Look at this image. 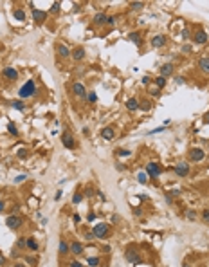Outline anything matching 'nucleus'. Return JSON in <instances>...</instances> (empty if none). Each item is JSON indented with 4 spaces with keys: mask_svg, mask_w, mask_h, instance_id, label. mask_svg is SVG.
<instances>
[{
    "mask_svg": "<svg viewBox=\"0 0 209 267\" xmlns=\"http://www.w3.org/2000/svg\"><path fill=\"white\" fill-rule=\"evenodd\" d=\"M34 94H36V83H34V79H27V81L20 87V90H18L20 99L31 98V96H34Z\"/></svg>",
    "mask_w": 209,
    "mask_h": 267,
    "instance_id": "f257e3e1",
    "label": "nucleus"
},
{
    "mask_svg": "<svg viewBox=\"0 0 209 267\" xmlns=\"http://www.w3.org/2000/svg\"><path fill=\"white\" fill-rule=\"evenodd\" d=\"M124 258H126L130 264H134V265H139V264H143V258H141V255H139L135 249H128V251L124 253Z\"/></svg>",
    "mask_w": 209,
    "mask_h": 267,
    "instance_id": "f03ea898",
    "label": "nucleus"
},
{
    "mask_svg": "<svg viewBox=\"0 0 209 267\" xmlns=\"http://www.w3.org/2000/svg\"><path fill=\"white\" fill-rule=\"evenodd\" d=\"M61 144H63L65 148H69V150L76 148V139L72 137L70 132H63V134H61Z\"/></svg>",
    "mask_w": 209,
    "mask_h": 267,
    "instance_id": "7ed1b4c3",
    "label": "nucleus"
},
{
    "mask_svg": "<svg viewBox=\"0 0 209 267\" xmlns=\"http://www.w3.org/2000/svg\"><path fill=\"white\" fill-rule=\"evenodd\" d=\"M161 172H162V166L161 164H157V163H148V166H146V175H150V177H159L161 175Z\"/></svg>",
    "mask_w": 209,
    "mask_h": 267,
    "instance_id": "20e7f679",
    "label": "nucleus"
},
{
    "mask_svg": "<svg viewBox=\"0 0 209 267\" xmlns=\"http://www.w3.org/2000/svg\"><path fill=\"white\" fill-rule=\"evenodd\" d=\"M5 226H7L9 229H18V228L22 226V219H20L18 215H9V217L5 219Z\"/></svg>",
    "mask_w": 209,
    "mask_h": 267,
    "instance_id": "39448f33",
    "label": "nucleus"
},
{
    "mask_svg": "<svg viewBox=\"0 0 209 267\" xmlns=\"http://www.w3.org/2000/svg\"><path fill=\"white\" fill-rule=\"evenodd\" d=\"M92 233H94L96 238H105L108 235V224H96Z\"/></svg>",
    "mask_w": 209,
    "mask_h": 267,
    "instance_id": "423d86ee",
    "label": "nucleus"
},
{
    "mask_svg": "<svg viewBox=\"0 0 209 267\" xmlns=\"http://www.w3.org/2000/svg\"><path fill=\"white\" fill-rule=\"evenodd\" d=\"M204 157H206V152H204V150H200V148L189 150V159H191L193 163H198V161H202Z\"/></svg>",
    "mask_w": 209,
    "mask_h": 267,
    "instance_id": "0eeeda50",
    "label": "nucleus"
},
{
    "mask_svg": "<svg viewBox=\"0 0 209 267\" xmlns=\"http://www.w3.org/2000/svg\"><path fill=\"white\" fill-rule=\"evenodd\" d=\"M173 172H175L179 177H186V175L189 173V164H188V163H179V164L173 168Z\"/></svg>",
    "mask_w": 209,
    "mask_h": 267,
    "instance_id": "6e6552de",
    "label": "nucleus"
},
{
    "mask_svg": "<svg viewBox=\"0 0 209 267\" xmlns=\"http://www.w3.org/2000/svg\"><path fill=\"white\" fill-rule=\"evenodd\" d=\"M2 76L7 78V79H11V81H14V79H18V70H14L13 67H5L2 70Z\"/></svg>",
    "mask_w": 209,
    "mask_h": 267,
    "instance_id": "1a4fd4ad",
    "label": "nucleus"
},
{
    "mask_svg": "<svg viewBox=\"0 0 209 267\" xmlns=\"http://www.w3.org/2000/svg\"><path fill=\"white\" fill-rule=\"evenodd\" d=\"M72 92H74L78 98H85V96H87V90H85L83 83H79V81H76V83L72 85Z\"/></svg>",
    "mask_w": 209,
    "mask_h": 267,
    "instance_id": "9d476101",
    "label": "nucleus"
},
{
    "mask_svg": "<svg viewBox=\"0 0 209 267\" xmlns=\"http://www.w3.org/2000/svg\"><path fill=\"white\" fill-rule=\"evenodd\" d=\"M101 137L106 139V141H112V139L115 137V130H114L112 126H105V128L101 130Z\"/></svg>",
    "mask_w": 209,
    "mask_h": 267,
    "instance_id": "9b49d317",
    "label": "nucleus"
},
{
    "mask_svg": "<svg viewBox=\"0 0 209 267\" xmlns=\"http://www.w3.org/2000/svg\"><path fill=\"white\" fill-rule=\"evenodd\" d=\"M32 18L36 23H41L47 18V11H40V9H32Z\"/></svg>",
    "mask_w": 209,
    "mask_h": 267,
    "instance_id": "f8f14e48",
    "label": "nucleus"
},
{
    "mask_svg": "<svg viewBox=\"0 0 209 267\" xmlns=\"http://www.w3.org/2000/svg\"><path fill=\"white\" fill-rule=\"evenodd\" d=\"M106 20H108V14L106 13H96L94 18H92V22L96 25H103V23H106Z\"/></svg>",
    "mask_w": 209,
    "mask_h": 267,
    "instance_id": "ddd939ff",
    "label": "nucleus"
},
{
    "mask_svg": "<svg viewBox=\"0 0 209 267\" xmlns=\"http://www.w3.org/2000/svg\"><path fill=\"white\" fill-rule=\"evenodd\" d=\"M195 43H198V45H204L206 42H207V33L206 31H197V34H195Z\"/></svg>",
    "mask_w": 209,
    "mask_h": 267,
    "instance_id": "4468645a",
    "label": "nucleus"
},
{
    "mask_svg": "<svg viewBox=\"0 0 209 267\" xmlns=\"http://www.w3.org/2000/svg\"><path fill=\"white\" fill-rule=\"evenodd\" d=\"M152 45H153V47H164V45H166V36H162V34L153 36V38H152Z\"/></svg>",
    "mask_w": 209,
    "mask_h": 267,
    "instance_id": "2eb2a0df",
    "label": "nucleus"
},
{
    "mask_svg": "<svg viewBox=\"0 0 209 267\" xmlns=\"http://www.w3.org/2000/svg\"><path fill=\"white\" fill-rule=\"evenodd\" d=\"M171 74H173V65H171V63L161 65V76H162V78H168V76H171Z\"/></svg>",
    "mask_w": 209,
    "mask_h": 267,
    "instance_id": "dca6fc26",
    "label": "nucleus"
},
{
    "mask_svg": "<svg viewBox=\"0 0 209 267\" xmlns=\"http://www.w3.org/2000/svg\"><path fill=\"white\" fill-rule=\"evenodd\" d=\"M126 108H128L130 112L139 110V99H137V98H130V99H126Z\"/></svg>",
    "mask_w": 209,
    "mask_h": 267,
    "instance_id": "f3484780",
    "label": "nucleus"
},
{
    "mask_svg": "<svg viewBox=\"0 0 209 267\" xmlns=\"http://www.w3.org/2000/svg\"><path fill=\"white\" fill-rule=\"evenodd\" d=\"M72 58L76 60V61H79V60H83L85 58V49L83 47H76V49H72Z\"/></svg>",
    "mask_w": 209,
    "mask_h": 267,
    "instance_id": "a211bd4d",
    "label": "nucleus"
},
{
    "mask_svg": "<svg viewBox=\"0 0 209 267\" xmlns=\"http://www.w3.org/2000/svg\"><path fill=\"white\" fill-rule=\"evenodd\" d=\"M198 67H200L202 72L209 74V58H200V60H198Z\"/></svg>",
    "mask_w": 209,
    "mask_h": 267,
    "instance_id": "6ab92c4d",
    "label": "nucleus"
},
{
    "mask_svg": "<svg viewBox=\"0 0 209 267\" xmlns=\"http://www.w3.org/2000/svg\"><path fill=\"white\" fill-rule=\"evenodd\" d=\"M128 38H130V40H132L137 47H141V45H143V40H141V34H139V33H130V34H128Z\"/></svg>",
    "mask_w": 209,
    "mask_h": 267,
    "instance_id": "aec40b11",
    "label": "nucleus"
},
{
    "mask_svg": "<svg viewBox=\"0 0 209 267\" xmlns=\"http://www.w3.org/2000/svg\"><path fill=\"white\" fill-rule=\"evenodd\" d=\"M58 54H60L61 58H69V56H70V51L67 49V45L60 43V45H58Z\"/></svg>",
    "mask_w": 209,
    "mask_h": 267,
    "instance_id": "412c9836",
    "label": "nucleus"
},
{
    "mask_svg": "<svg viewBox=\"0 0 209 267\" xmlns=\"http://www.w3.org/2000/svg\"><path fill=\"white\" fill-rule=\"evenodd\" d=\"M70 253H74V255H81V253H83V246H81L79 242H72V244H70Z\"/></svg>",
    "mask_w": 209,
    "mask_h": 267,
    "instance_id": "4be33fe9",
    "label": "nucleus"
},
{
    "mask_svg": "<svg viewBox=\"0 0 209 267\" xmlns=\"http://www.w3.org/2000/svg\"><path fill=\"white\" fill-rule=\"evenodd\" d=\"M11 107L13 108H16V110H25V105H23V101L22 99H14V101H11Z\"/></svg>",
    "mask_w": 209,
    "mask_h": 267,
    "instance_id": "5701e85b",
    "label": "nucleus"
},
{
    "mask_svg": "<svg viewBox=\"0 0 209 267\" xmlns=\"http://www.w3.org/2000/svg\"><path fill=\"white\" fill-rule=\"evenodd\" d=\"M13 16H14L18 22H23V20H25V13H23L22 9H14V11H13Z\"/></svg>",
    "mask_w": 209,
    "mask_h": 267,
    "instance_id": "b1692460",
    "label": "nucleus"
},
{
    "mask_svg": "<svg viewBox=\"0 0 209 267\" xmlns=\"http://www.w3.org/2000/svg\"><path fill=\"white\" fill-rule=\"evenodd\" d=\"M58 249H60V253H61V255H67V253L70 251V246H69L67 242H63V240H61V242H60V246H58Z\"/></svg>",
    "mask_w": 209,
    "mask_h": 267,
    "instance_id": "393cba45",
    "label": "nucleus"
},
{
    "mask_svg": "<svg viewBox=\"0 0 209 267\" xmlns=\"http://www.w3.org/2000/svg\"><path fill=\"white\" fill-rule=\"evenodd\" d=\"M166 83H168V79H166V78H162V76L155 78V85H157V88H164V87H166Z\"/></svg>",
    "mask_w": 209,
    "mask_h": 267,
    "instance_id": "a878e982",
    "label": "nucleus"
},
{
    "mask_svg": "<svg viewBox=\"0 0 209 267\" xmlns=\"http://www.w3.org/2000/svg\"><path fill=\"white\" fill-rule=\"evenodd\" d=\"M27 247H29L31 251H38V242H36L34 238H27Z\"/></svg>",
    "mask_w": 209,
    "mask_h": 267,
    "instance_id": "bb28decb",
    "label": "nucleus"
},
{
    "mask_svg": "<svg viewBox=\"0 0 209 267\" xmlns=\"http://www.w3.org/2000/svg\"><path fill=\"white\" fill-rule=\"evenodd\" d=\"M85 98H87V101H88V103H96V101H97V96H96V92H94V90L87 92V96H85Z\"/></svg>",
    "mask_w": 209,
    "mask_h": 267,
    "instance_id": "cd10ccee",
    "label": "nucleus"
},
{
    "mask_svg": "<svg viewBox=\"0 0 209 267\" xmlns=\"http://www.w3.org/2000/svg\"><path fill=\"white\" fill-rule=\"evenodd\" d=\"M139 108L144 110V112H148V110H152V103L150 101H143V103H139Z\"/></svg>",
    "mask_w": 209,
    "mask_h": 267,
    "instance_id": "c85d7f7f",
    "label": "nucleus"
},
{
    "mask_svg": "<svg viewBox=\"0 0 209 267\" xmlns=\"http://www.w3.org/2000/svg\"><path fill=\"white\" fill-rule=\"evenodd\" d=\"M130 154H132V152H130V150H124V148H117V150H115V155H121V157H128Z\"/></svg>",
    "mask_w": 209,
    "mask_h": 267,
    "instance_id": "c756f323",
    "label": "nucleus"
},
{
    "mask_svg": "<svg viewBox=\"0 0 209 267\" xmlns=\"http://www.w3.org/2000/svg\"><path fill=\"white\" fill-rule=\"evenodd\" d=\"M7 130H9L13 135H18V128L14 126V123H7Z\"/></svg>",
    "mask_w": 209,
    "mask_h": 267,
    "instance_id": "7c9ffc66",
    "label": "nucleus"
},
{
    "mask_svg": "<svg viewBox=\"0 0 209 267\" xmlns=\"http://www.w3.org/2000/svg\"><path fill=\"white\" fill-rule=\"evenodd\" d=\"M130 7H132V9H135V11H139V9H143V7H144V4H143V2H132V4H130Z\"/></svg>",
    "mask_w": 209,
    "mask_h": 267,
    "instance_id": "2f4dec72",
    "label": "nucleus"
},
{
    "mask_svg": "<svg viewBox=\"0 0 209 267\" xmlns=\"http://www.w3.org/2000/svg\"><path fill=\"white\" fill-rule=\"evenodd\" d=\"M184 215H186V219H189V220H195V219H197V213H195L193 210H188Z\"/></svg>",
    "mask_w": 209,
    "mask_h": 267,
    "instance_id": "473e14b6",
    "label": "nucleus"
},
{
    "mask_svg": "<svg viewBox=\"0 0 209 267\" xmlns=\"http://www.w3.org/2000/svg\"><path fill=\"white\" fill-rule=\"evenodd\" d=\"M137 181H139L141 184H146V182H148V175H146V173H139V177H137Z\"/></svg>",
    "mask_w": 209,
    "mask_h": 267,
    "instance_id": "72a5a7b5",
    "label": "nucleus"
},
{
    "mask_svg": "<svg viewBox=\"0 0 209 267\" xmlns=\"http://www.w3.org/2000/svg\"><path fill=\"white\" fill-rule=\"evenodd\" d=\"M88 265H90V267H96V265H99V258H96V256H92V258H88Z\"/></svg>",
    "mask_w": 209,
    "mask_h": 267,
    "instance_id": "f704fd0d",
    "label": "nucleus"
},
{
    "mask_svg": "<svg viewBox=\"0 0 209 267\" xmlns=\"http://www.w3.org/2000/svg\"><path fill=\"white\" fill-rule=\"evenodd\" d=\"M51 13H54V14H58V13H60V2H54V4H52Z\"/></svg>",
    "mask_w": 209,
    "mask_h": 267,
    "instance_id": "c9c22d12",
    "label": "nucleus"
},
{
    "mask_svg": "<svg viewBox=\"0 0 209 267\" xmlns=\"http://www.w3.org/2000/svg\"><path fill=\"white\" fill-rule=\"evenodd\" d=\"M16 155H18L20 159H25V157H27V150H25V148H20V150L16 152Z\"/></svg>",
    "mask_w": 209,
    "mask_h": 267,
    "instance_id": "e433bc0d",
    "label": "nucleus"
},
{
    "mask_svg": "<svg viewBox=\"0 0 209 267\" xmlns=\"http://www.w3.org/2000/svg\"><path fill=\"white\" fill-rule=\"evenodd\" d=\"M81 199H83V195H81V193L72 195V202H74V204H79V202H81Z\"/></svg>",
    "mask_w": 209,
    "mask_h": 267,
    "instance_id": "4c0bfd02",
    "label": "nucleus"
},
{
    "mask_svg": "<svg viewBox=\"0 0 209 267\" xmlns=\"http://www.w3.org/2000/svg\"><path fill=\"white\" fill-rule=\"evenodd\" d=\"M25 246H27V238H25V237H20V238H18V247L22 249V247H25Z\"/></svg>",
    "mask_w": 209,
    "mask_h": 267,
    "instance_id": "58836bf2",
    "label": "nucleus"
},
{
    "mask_svg": "<svg viewBox=\"0 0 209 267\" xmlns=\"http://www.w3.org/2000/svg\"><path fill=\"white\" fill-rule=\"evenodd\" d=\"M202 219H204V222H207V224H209V208L202 211Z\"/></svg>",
    "mask_w": 209,
    "mask_h": 267,
    "instance_id": "ea45409f",
    "label": "nucleus"
},
{
    "mask_svg": "<svg viewBox=\"0 0 209 267\" xmlns=\"http://www.w3.org/2000/svg\"><path fill=\"white\" fill-rule=\"evenodd\" d=\"M115 22H117V16H108V20H106L108 25H115Z\"/></svg>",
    "mask_w": 209,
    "mask_h": 267,
    "instance_id": "a19ab883",
    "label": "nucleus"
},
{
    "mask_svg": "<svg viewBox=\"0 0 209 267\" xmlns=\"http://www.w3.org/2000/svg\"><path fill=\"white\" fill-rule=\"evenodd\" d=\"M25 179H27V175H16V177H14V182L18 184V182H23Z\"/></svg>",
    "mask_w": 209,
    "mask_h": 267,
    "instance_id": "79ce46f5",
    "label": "nucleus"
},
{
    "mask_svg": "<svg viewBox=\"0 0 209 267\" xmlns=\"http://www.w3.org/2000/svg\"><path fill=\"white\" fill-rule=\"evenodd\" d=\"M141 83H143V85H150V83H152V78H150V76H144V78L141 79Z\"/></svg>",
    "mask_w": 209,
    "mask_h": 267,
    "instance_id": "37998d69",
    "label": "nucleus"
},
{
    "mask_svg": "<svg viewBox=\"0 0 209 267\" xmlns=\"http://www.w3.org/2000/svg\"><path fill=\"white\" fill-rule=\"evenodd\" d=\"M182 52H186V54H189V52H191V45H188V43H186V45L182 47Z\"/></svg>",
    "mask_w": 209,
    "mask_h": 267,
    "instance_id": "c03bdc74",
    "label": "nucleus"
},
{
    "mask_svg": "<svg viewBox=\"0 0 209 267\" xmlns=\"http://www.w3.org/2000/svg\"><path fill=\"white\" fill-rule=\"evenodd\" d=\"M152 96H153V98H159V96H161V88H153V90H152Z\"/></svg>",
    "mask_w": 209,
    "mask_h": 267,
    "instance_id": "a18cd8bd",
    "label": "nucleus"
},
{
    "mask_svg": "<svg viewBox=\"0 0 209 267\" xmlns=\"http://www.w3.org/2000/svg\"><path fill=\"white\" fill-rule=\"evenodd\" d=\"M182 38H184V40L189 38V29H184V31H182Z\"/></svg>",
    "mask_w": 209,
    "mask_h": 267,
    "instance_id": "49530a36",
    "label": "nucleus"
},
{
    "mask_svg": "<svg viewBox=\"0 0 209 267\" xmlns=\"http://www.w3.org/2000/svg\"><path fill=\"white\" fill-rule=\"evenodd\" d=\"M124 168H126V166H124V164H121V163H117V164H115V170H117V172H123Z\"/></svg>",
    "mask_w": 209,
    "mask_h": 267,
    "instance_id": "de8ad7c7",
    "label": "nucleus"
},
{
    "mask_svg": "<svg viewBox=\"0 0 209 267\" xmlns=\"http://www.w3.org/2000/svg\"><path fill=\"white\" fill-rule=\"evenodd\" d=\"M180 195V190H173L171 193H170V197H179Z\"/></svg>",
    "mask_w": 209,
    "mask_h": 267,
    "instance_id": "09e8293b",
    "label": "nucleus"
},
{
    "mask_svg": "<svg viewBox=\"0 0 209 267\" xmlns=\"http://www.w3.org/2000/svg\"><path fill=\"white\" fill-rule=\"evenodd\" d=\"M61 195H63V193H61V190H58V191H56V195H54V200H60V199H61Z\"/></svg>",
    "mask_w": 209,
    "mask_h": 267,
    "instance_id": "8fccbe9b",
    "label": "nucleus"
},
{
    "mask_svg": "<svg viewBox=\"0 0 209 267\" xmlns=\"http://www.w3.org/2000/svg\"><path fill=\"white\" fill-rule=\"evenodd\" d=\"M175 81H177V83H179V85H182V83H184V81H186V78H182V76H179V78H177V79H175Z\"/></svg>",
    "mask_w": 209,
    "mask_h": 267,
    "instance_id": "3c124183",
    "label": "nucleus"
},
{
    "mask_svg": "<svg viewBox=\"0 0 209 267\" xmlns=\"http://www.w3.org/2000/svg\"><path fill=\"white\" fill-rule=\"evenodd\" d=\"M164 130V126H159V128H155V130H152L150 134H159V132H162Z\"/></svg>",
    "mask_w": 209,
    "mask_h": 267,
    "instance_id": "603ef678",
    "label": "nucleus"
},
{
    "mask_svg": "<svg viewBox=\"0 0 209 267\" xmlns=\"http://www.w3.org/2000/svg\"><path fill=\"white\" fill-rule=\"evenodd\" d=\"M92 193H94V190H92V188H87V191H85V195H87V197H92Z\"/></svg>",
    "mask_w": 209,
    "mask_h": 267,
    "instance_id": "864d4df0",
    "label": "nucleus"
},
{
    "mask_svg": "<svg viewBox=\"0 0 209 267\" xmlns=\"http://www.w3.org/2000/svg\"><path fill=\"white\" fill-rule=\"evenodd\" d=\"M94 219H96V213H88V217H87V220H88V222H92Z\"/></svg>",
    "mask_w": 209,
    "mask_h": 267,
    "instance_id": "5fc2aeb1",
    "label": "nucleus"
},
{
    "mask_svg": "<svg viewBox=\"0 0 209 267\" xmlns=\"http://www.w3.org/2000/svg\"><path fill=\"white\" fill-rule=\"evenodd\" d=\"M70 267H83L79 262H70Z\"/></svg>",
    "mask_w": 209,
    "mask_h": 267,
    "instance_id": "6e6d98bb",
    "label": "nucleus"
},
{
    "mask_svg": "<svg viewBox=\"0 0 209 267\" xmlns=\"http://www.w3.org/2000/svg\"><path fill=\"white\" fill-rule=\"evenodd\" d=\"M4 265H5V258L0 255V267H4Z\"/></svg>",
    "mask_w": 209,
    "mask_h": 267,
    "instance_id": "4d7b16f0",
    "label": "nucleus"
},
{
    "mask_svg": "<svg viewBox=\"0 0 209 267\" xmlns=\"http://www.w3.org/2000/svg\"><path fill=\"white\" fill-rule=\"evenodd\" d=\"M72 220H74V222H79V220H81V217H79V215H74V217H72Z\"/></svg>",
    "mask_w": 209,
    "mask_h": 267,
    "instance_id": "13d9d810",
    "label": "nucleus"
},
{
    "mask_svg": "<svg viewBox=\"0 0 209 267\" xmlns=\"http://www.w3.org/2000/svg\"><path fill=\"white\" fill-rule=\"evenodd\" d=\"M4 208H5V202H4V200H0V213L4 211Z\"/></svg>",
    "mask_w": 209,
    "mask_h": 267,
    "instance_id": "bf43d9fd",
    "label": "nucleus"
},
{
    "mask_svg": "<svg viewBox=\"0 0 209 267\" xmlns=\"http://www.w3.org/2000/svg\"><path fill=\"white\" fill-rule=\"evenodd\" d=\"M97 195H99V199H101V200H105V193H103V191H97Z\"/></svg>",
    "mask_w": 209,
    "mask_h": 267,
    "instance_id": "052dcab7",
    "label": "nucleus"
},
{
    "mask_svg": "<svg viewBox=\"0 0 209 267\" xmlns=\"http://www.w3.org/2000/svg\"><path fill=\"white\" fill-rule=\"evenodd\" d=\"M135 215H137V217H141V215H143V210H139V208H137V210H135Z\"/></svg>",
    "mask_w": 209,
    "mask_h": 267,
    "instance_id": "680f3d73",
    "label": "nucleus"
},
{
    "mask_svg": "<svg viewBox=\"0 0 209 267\" xmlns=\"http://www.w3.org/2000/svg\"><path fill=\"white\" fill-rule=\"evenodd\" d=\"M204 121H206V123H209V112H206V116H204Z\"/></svg>",
    "mask_w": 209,
    "mask_h": 267,
    "instance_id": "e2e57ef3",
    "label": "nucleus"
},
{
    "mask_svg": "<svg viewBox=\"0 0 209 267\" xmlns=\"http://www.w3.org/2000/svg\"><path fill=\"white\" fill-rule=\"evenodd\" d=\"M13 267H25V265H23V264H14Z\"/></svg>",
    "mask_w": 209,
    "mask_h": 267,
    "instance_id": "0e129e2a",
    "label": "nucleus"
},
{
    "mask_svg": "<svg viewBox=\"0 0 209 267\" xmlns=\"http://www.w3.org/2000/svg\"><path fill=\"white\" fill-rule=\"evenodd\" d=\"M182 267H189V265H188V264H184V265H182Z\"/></svg>",
    "mask_w": 209,
    "mask_h": 267,
    "instance_id": "69168bd1",
    "label": "nucleus"
}]
</instances>
